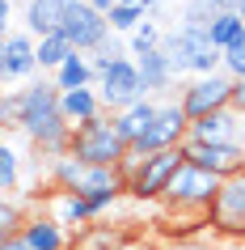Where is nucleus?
Returning a JSON list of instances; mask_svg holds the SVG:
<instances>
[{
	"instance_id": "1",
	"label": "nucleus",
	"mask_w": 245,
	"mask_h": 250,
	"mask_svg": "<svg viewBox=\"0 0 245 250\" xmlns=\"http://www.w3.org/2000/svg\"><path fill=\"white\" fill-rule=\"evenodd\" d=\"M17 136L30 145V153H38L42 161H55L68 153L72 127L59 115V89L55 81H34L21 89V119H17Z\"/></svg>"
},
{
	"instance_id": "2",
	"label": "nucleus",
	"mask_w": 245,
	"mask_h": 250,
	"mask_svg": "<svg viewBox=\"0 0 245 250\" xmlns=\"http://www.w3.org/2000/svg\"><path fill=\"white\" fill-rule=\"evenodd\" d=\"M161 51H165L173 77H211L224 64V51L211 47L207 30H190V26H173L161 34Z\"/></svg>"
},
{
	"instance_id": "3",
	"label": "nucleus",
	"mask_w": 245,
	"mask_h": 250,
	"mask_svg": "<svg viewBox=\"0 0 245 250\" xmlns=\"http://www.w3.org/2000/svg\"><path fill=\"white\" fill-rule=\"evenodd\" d=\"M220 183H224V178L199 170V166H190V161H182V170L169 178L161 204H165L169 216H194V221H207V212H211V204H216V195H220Z\"/></svg>"
},
{
	"instance_id": "4",
	"label": "nucleus",
	"mask_w": 245,
	"mask_h": 250,
	"mask_svg": "<svg viewBox=\"0 0 245 250\" xmlns=\"http://www.w3.org/2000/svg\"><path fill=\"white\" fill-rule=\"evenodd\" d=\"M182 148H165V153H148V157H127L118 170L127 178V199L135 204H161L169 178L182 170Z\"/></svg>"
},
{
	"instance_id": "5",
	"label": "nucleus",
	"mask_w": 245,
	"mask_h": 250,
	"mask_svg": "<svg viewBox=\"0 0 245 250\" xmlns=\"http://www.w3.org/2000/svg\"><path fill=\"white\" fill-rule=\"evenodd\" d=\"M68 153L85 166H123L127 161V140L114 132L110 115H97L89 123L72 127V140H68Z\"/></svg>"
},
{
	"instance_id": "6",
	"label": "nucleus",
	"mask_w": 245,
	"mask_h": 250,
	"mask_svg": "<svg viewBox=\"0 0 245 250\" xmlns=\"http://www.w3.org/2000/svg\"><path fill=\"white\" fill-rule=\"evenodd\" d=\"M186 136H190V119L182 110V102H161L156 110L152 127L140 136V140H131L127 145V157H148V153H165V148H182L186 145Z\"/></svg>"
},
{
	"instance_id": "7",
	"label": "nucleus",
	"mask_w": 245,
	"mask_h": 250,
	"mask_svg": "<svg viewBox=\"0 0 245 250\" xmlns=\"http://www.w3.org/2000/svg\"><path fill=\"white\" fill-rule=\"evenodd\" d=\"M97 98H102V110H106V115H118V110L135 106L140 98H148V89H144V81H140V68H135L131 55L114 60V64L97 77Z\"/></svg>"
},
{
	"instance_id": "8",
	"label": "nucleus",
	"mask_w": 245,
	"mask_h": 250,
	"mask_svg": "<svg viewBox=\"0 0 245 250\" xmlns=\"http://www.w3.org/2000/svg\"><path fill=\"white\" fill-rule=\"evenodd\" d=\"M228 98H232V77L220 68V72H211V77H194L190 85H182L178 102L182 110H186V119H207L216 115V110H228Z\"/></svg>"
},
{
	"instance_id": "9",
	"label": "nucleus",
	"mask_w": 245,
	"mask_h": 250,
	"mask_svg": "<svg viewBox=\"0 0 245 250\" xmlns=\"http://www.w3.org/2000/svg\"><path fill=\"white\" fill-rule=\"evenodd\" d=\"M207 225L220 242L224 237H245V170L220 183V195L207 212Z\"/></svg>"
},
{
	"instance_id": "10",
	"label": "nucleus",
	"mask_w": 245,
	"mask_h": 250,
	"mask_svg": "<svg viewBox=\"0 0 245 250\" xmlns=\"http://www.w3.org/2000/svg\"><path fill=\"white\" fill-rule=\"evenodd\" d=\"M64 39L76 47V51L93 55L110 39V21H106L89 0H68V13H64Z\"/></svg>"
},
{
	"instance_id": "11",
	"label": "nucleus",
	"mask_w": 245,
	"mask_h": 250,
	"mask_svg": "<svg viewBox=\"0 0 245 250\" xmlns=\"http://www.w3.org/2000/svg\"><path fill=\"white\" fill-rule=\"evenodd\" d=\"M182 157L190 161V166H199V170L216 174V178H232V174L245 170V148L241 145H203V140H190L186 136Z\"/></svg>"
},
{
	"instance_id": "12",
	"label": "nucleus",
	"mask_w": 245,
	"mask_h": 250,
	"mask_svg": "<svg viewBox=\"0 0 245 250\" xmlns=\"http://www.w3.org/2000/svg\"><path fill=\"white\" fill-rule=\"evenodd\" d=\"M38 72V60H34V39L26 30H13L4 39V55H0V85H13V81H30Z\"/></svg>"
},
{
	"instance_id": "13",
	"label": "nucleus",
	"mask_w": 245,
	"mask_h": 250,
	"mask_svg": "<svg viewBox=\"0 0 245 250\" xmlns=\"http://www.w3.org/2000/svg\"><path fill=\"white\" fill-rule=\"evenodd\" d=\"M190 140H203V145H241L245 148V115L216 110V115H207V119H194Z\"/></svg>"
},
{
	"instance_id": "14",
	"label": "nucleus",
	"mask_w": 245,
	"mask_h": 250,
	"mask_svg": "<svg viewBox=\"0 0 245 250\" xmlns=\"http://www.w3.org/2000/svg\"><path fill=\"white\" fill-rule=\"evenodd\" d=\"M42 212H47L51 221H59L68 233H76V229H85V225L97 221V216H93V208L76 195V191H55V187H47V191H42Z\"/></svg>"
},
{
	"instance_id": "15",
	"label": "nucleus",
	"mask_w": 245,
	"mask_h": 250,
	"mask_svg": "<svg viewBox=\"0 0 245 250\" xmlns=\"http://www.w3.org/2000/svg\"><path fill=\"white\" fill-rule=\"evenodd\" d=\"M135 233L123 221H93L68 237V250H123V242Z\"/></svg>"
},
{
	"instance_id": "16",
	"label": "nucleus",
	"mask_w": 245,
	"mask_h": 250,
	"mask_svg": "<svg viewBox=\"0 0 245 250\" xmlns=\"http://www.w3.org/2000/svg\"><path fill=\"white\" fill-rule=\"evenodd\" d=\"M68 229L59 221H51L42 208H34L30 212V221H26V229H21V242H26L30 250H68Z\"/></svg>"
},
{
	"instance_id": "17",
	"label": "nucleus",
	"mask_w": 245,
	"mask_h": 250,
	"mask_svg": "<svg viewBox=\"0 0 245 250\" xmlns=\"http://www.w3.org/2000/svg\"><path fill=\"white\" fill-rule=\"evenodd\" d=\"M64 13H68V0H26V34L34 42L64 30Z\"/></svg>"
},
{
	"instance_id": "18",
	"label": "nucleus",
	"mask_w": 245,
	"mask_h": 250,
	"mask_svg": "<svg viewBox=\"0 0 245 250\" xmlns=\"http://www.w3.org/2000/svg\"><path fill=\"white\" fill-rule=\"evenodd\" d=\"M156 110H161V102L156 98H140L135 106H127V110H118V115H110V123H114V132L123 136V140H140L148 127H152V119H156Z\"/></svg>"
},
{
	"instance_id": "19",
	"label": "nucleus",
	"mask_w": 245,
	"mask_h": 250,
	"mask_svg": "<svg viewBox=\"0 0 245 250\" xmlns=\"http://www.w3.org/2000/svg\"><path fill=\"white\" fill-rule=\"evenodd\" d=\"M59 115H64L68 127H80V123L97 119V115H102L97 85H89V89H68V93H59Z\"/></svg>"
},
{
	"instance_id": "20",
	"label": "nucleus",
	"mask_w": 245,
	"mask_h": 250,
	"mask_svg": "<svg viewBox=\"0 0 245 250\" xmlns=\"http://www.w3.org/2000/svg\"><path fill=\"white\" fill-rule=\"evenodd\" d=\"M131 60H135V68H140V81H144V89H148V98H152V93H165L169 85L178 81L161 47H152V51H144V55H131Z\"/></svg>"
},
{
	"instance_id": "21",
	"label": "nucleus",
	"mask_w": 245,
	"mask_h": 250,
	"mask_svg": "<svg viewBox=\"0 0 245 250\" xmlns=\"http://www.w3.org/2000/svg\"><path fill=\"white\" fill-rule=\"evenodd\" d=\"M26 157L13 140H4L0 145V195H21V187H26Z\"/></svg>"
},
{
	"instance_id": "22",
	"label": "nucleus",
	"mask_w": 245,
	"mask_h": 250,
	"mask_svg": "<svg viewBox=\"0 0 245 250\" xmlns=\"http://www.w3.org/2000/svg\"><path fill=\"white\" fill-rule=\"evenodd\" d=\"M55 77V89L68 93V89H89V85H97V77H93V64H89V55L85 51H72L64 60V64L51 72Z\"/></svg>"
},
{
	"instance_id": "23",
	"label": "nucleus",
	"mask_w": 245,
	"mask_h": 250,
	"mask_svg": "<svg viewBox=\"0 0 245 250\" xmlns=\"http://www.w3.org/2000/svg\"><path fill=\"white\" fill-rule=\"evenodd\" d=\"M30 212H34V208H30L21 195H0V246H4L9 237H21Z\"/></svg>"
},
{
	"instance_id": "24",
	"label": "nucleus",
	"mask_w": 245,
	"mask_h": 250,
	"mask_svg": "<svg viewBox=\"0 0 245 250\" xmlns=\"http://www.w3.org/2000/svg\"><path fill=\"white\" fill-rule=\"evenodd\" d=\"M76 51V47H72V42L64 39V30H55V34H47V39H38L34 42V60H38V68L42 72H55V68L64 64L68 55Z\"/></svg>"
},
{
	"instance_id": "25",
	"label": "nucleus",
	"mask_w": 245,
	"mask_h": 250,
	"mask_svg": "<svg viewBox=\"0 0 245 250\" xmlns=\"http://www.w3.org/2000/svg\"><path fill=\"white\" fill-rule=\"evenodd\" d=\"M241 34H245V21L237 13H216V17H211V26H207V39H211L216 51H228Z\"/></svg>"
},
{
	"instance_id": "26",
	"label": "nucleus",
	"mask_w": 245,
	"mask_h": 250,
	"mask_svg": "<svg viewBox=\"0 0 245 250\" xmlns=\"http://www.w3.org/2000/svg\"><path fill=\"white\" fill-rule=\"evenodd\" d=\"M161 250H220V237L211 229H199V233H169V237H156Z\"/></svg>"
},
{
	"instance_id": "27",
	"label": "nucleus",
	"mask_w": 245,
	"mask_h": 250,
	"mask_svg": "<svg viewBox=\"0 0 245 250\" xmlns=\"http://www.w3.org/2000/svg\"><path fill=\"white\" fill-rule=\"evenodd\" d=\"M106 21H110V34H131V30L144 26V9L140 4H114L106 13Z\"/></svg>"
},
{
	"instance_id": "28",
	"label": "nucleus",
	"mask_w": 245,
	"mask_h": 250,
	"mask_svg": "<svg viewBox=\"0 0 245 250\" xmlns=\"http://www.w3.org/2000/svg\"><path fill=\"white\" fill-rule=\"evenodd\" d=\"M161 34L165 30H156V21H144L140 30L127 34V55H144V51H152V47H161Z\"/></svg>"
},
{
	"instance_id": "29",
	"label": "nucleus",
	"mask_w": 245,
	"mask_h": 250,
	"mask_svg": "<svg viewBox=\"0 0 245 250\" xmlns=\"http://www.w3.org/2000/svg\"><path fill=\"white\" fill-rule=\"evenodd\" d=\"M211 17H216V13L207 9V0H186L178 21H182V26H190V30H207V26H211Z\"/></svg>"
},
{
	"instance_id": "30",
	"label": "nucleus",
	"mask_w": 245,
	"mask_h": 250,
	"mask_svg": "<svg viewBox=\"0 0 245 250\" xmlns=\"http://www.w3.org/2000/svg\"><path fill=\"white\" fill-rule=\"evenodd\" d=\"M220 68H224V72H228L232 81H237V77H245V34H241L237 42H232L228 51H224V64H220Z\"/></svg>"
},
{
	"instance_id": "31",
	"label": "nucleus",
	"mask_w": 245,
	"mask_h": 250,
	"mask_svg": "<svg viewBox=\"0 0 245 250\" xmlns=\"http://www.w3.org/2000/svg\"><path fill=\"white\" fill-rule=\"evenodd\" d=\"M123 250H161V242H156L152 233H131L127 242H123Z\"/></svg>"
},
{
	"instance_id": "32",
	"label": "nucleus",
	"mask_w": 245,
	"mask_h": 250,
	"mask_svg": "<svg viewBox=\"0 0 245 250\" xmlns=\"http://www.w3.org/2000/svg\"><path fill=\"white\" fill-rule=\"evenodd\" d=\"M228 110L245 115V77H237V81H232V98H228Z\"/></svg>"
},
{
	"instance_id": "33",
	"label": "nucleus",
	"mask_w": 245,
	"mask_h": 250,
	"mask_svg": "<svg viewBox=\"0 0 245 250\" xmlns=\"http://www.w3.org/2000/svg\"><path fill=\"white\" fill-rule=\"evenodd\" d=\"M13 34V0H0V39Z\"/></svg>"
},
{
	"instance_id": "34",
	"label": "nucleus",
	"mask_w": 245,
	"mask_h": 250,
	"mask_svg": "<svg viewBox=\"0 0 245 250\" xmlns=\"http://www.w3.org/2000/svg\"><path fill=\"white\" fill-rule=\"evenodd\" d=\"M207 9H211V13H232L237 0H207Z\"/></svg>"
},
{
	"instance_id": "35",
	"label": "nucleus",
	"mask_w": 245,
	"mask_h": 250,
	"mask_svg": "<svg viewBox=\"0 0 245 250\" xmlns=\"http://www.w3.org/2000/svg\"><path fill=\"white\" fill-rule=\"evenodd\" d=\"M220 250H245V237H224V242H220Z\"/></svg>"
},
{
	"instance_id": "36",
	"label": "nucleus",
	"mask_w": 245,
	"mask_h": 250,
	"mask_svg": "<svg viewBox=\"0 0 245 250\" xmlns=\"http://www.w3.org/2000/svg\"><path fill=\"white\" fill-rule=\"evenodd\" d=\"M13 132H17L13 123H4V119H0V145H4V140H13Z\"/></svg>"
},
{
	"instance_id": "37",
	"label": "nucleus",
	"mask_w": 245,
	"mask_h": 250,
	"mask_svg": "<svg viewBox=\"0 0 245 250\" xmlns=\"http://www.w3.org/2000/svg\"><path fill=\"white\" fill-rule=\"evenodd\" d=\"M89 4H93V9H97V13H102V17L110 13V9H114V0H89Z\"/></svg>"
},
{
	"instance_id": "38",
	"label": "nucleus",
	"mask_w": 245,
	"mask_h": 250,
	"mask_svg": "<svg viewBox=\"0 0 245 250\" xmlns=\"http://www.w3.org/2000/svg\"><path fill=\"white\" fill-rule=\"evenodd\" d=\"M0 250H30V246H26V242H21V237H9V242H4V246H0Z\"/></svg>"
},
{
	"instance_id": "39",
	"label": "nucleus",
	"mask_w": 245,
	"mask_h": 250,
	"mask_svg": "<svg viewBox=\"0 0 245 250\" xmlns=\"http://www.w3.org/2000/svg\"><path fill=\"white\" fill-rule=\"evenodd\" d=\"M232 13H237V17L245 21V0H237V9H232Z\"/></svg>"
},
{
	"instance_id": "40",
	"label": "nucleus",
	"mask_w": 245,
	"mask_h": 250,
	"mask_svg": "<svg viewBox=\"0 0 245 250\" xmlns=\"http://www.w3.org/2000/svg\"><path fill=\"white\" fill-rule=\"evenodd\" d=\"M0 55H4V39H0Z\"/></svg>"
}]
</instances>
